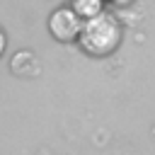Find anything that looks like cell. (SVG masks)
I'll return each mask as SVG.
<instances>
[{"label":"cell","mask_w":155,"mask_h":155,"mask_svg":"<svg viewBox=\"0 0 155 155\" xmlns=\"http://www.w3.org/2000/svg\"><path fill=\"white\" fill-rule=\"evenodd\" d=\"M78 44L90 56H109L121 44V22L111 12H99L82 22Z\"/></svg>","instance_id":"1"},{"label":"cell","mask_w":155,"mask_h":155,"mask_svg":"<svg viewBox=\"0 0 155 155\" xmlns=\"http://www.w3.org/2000/svg\"><path fill=\"white\" fill-rule=\"evenodd\" d=\"M82 17L75 12V7H58L48 15V31L56 41H78L80 29H82Z\"/></svg>","instance_id":"2"},{"label":"cell","mask_w":155,"mask_h":155,"mask_svg":"<svg viewBox=\"0 0 155 155\" xmlns=\"http://www.w3.org/2000/svg\"><path fill=\"white\" fill-rule=\"evenodd\" d=\"M10 68H12V73L19 75V78H34V75L41 70V65H39V61H36V56H34L31 51H17V53L12 56Z\"/></svg>","instance_id":"3"},{"label":"cell","mask_w":155,"mask_h":155,"mask_svg":"<svg viewBox=\"0 0 155 155\" xmlns=\"http://www.w3.org/2000/svg\"><path fill=\"white\" fill-rule=\"evenodd\" d=\"M73 7L82 19H90L104 10V0H73Z\"/></svg>","instance_id":"4"},{"label":"cell","mask_w":155,"mask_h":155,"mask_svg":"<svg viewBox=\"0 0 155 155\" xmlns=\"http://www.w3.org/2000/svg\"><path fill=\"white\" fill-rule=\"evenodd\" d=\"M5 46H7V39H5V31L0 29V56L5 53Z\"/></svg>","instance_id":"5"},{"label":"cell","mask_w":155,"mask_h":155,"mask_svg":"<svg viewBox=\"0 0 155 155\" xmlns=\"http://www.w3.org/2000/svg\"><path fill=\"white\" fill-rule=\"evenodd\" d=\"M114 5H128V2H133V0H111Z\"/></svg>","instance_id":"6"}]
</instances>
